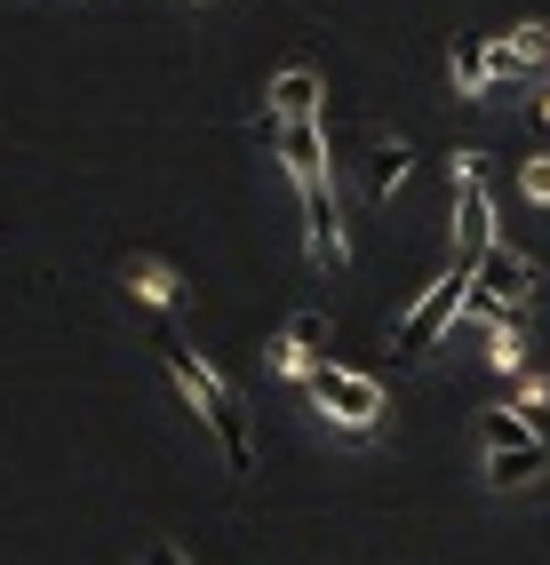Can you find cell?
<instances>
[{"mask_svg": "<svg viewBox=\"0 0 550 565\" xmlns=\"http://www.w3.org/2000/svg\"><path fill=\"white\" fill-rule=\"evenodd\" d=\"M160 359H168V374H176V391L183 398H192V414H200V423H208V438L215 446H224V462H232V478H247L255 470V430H247V398L224 383V374H215L192 343H176V334H168V343H160Z\"/></svg>", "mask_w": 550, "mask_h": 565, "instance_id": "6da1fadb", "label": "cell"}, {"mask_svg": "<svg viewBox=\"0 0 550 565\" xmlns=\"http://www.w3.org/2000/svg\"><path fill=\"white\" fill-rule=\"evenodd\" d=\"M304 398L336 423L343 438H367V430H383V414H391V398H383V383L376 374H359V366H336V359H319L311 374H304Z\"/></svg>", "mask_w": 550, "mask_h": 565, "instance_id": "7a4b0ae2", "label": "cell"}, {"mask_svg": "<svg viewBox=\"0 0 550 565\" xmlns=\"http://www.w3.org/2000/svg\"><path fill=\"white\" fill-rule=\"evenodd\" d=\"M447 200H455V223H447V263H479L495 247V183H487V152H455L447 160Z\"/></svg>", "mask_w": 550, "mask_h": 565, "instance_id": "3957f363", "label": "cell"}, {"mask_svg": "<svg viewBox=\"0 0 550 565\" xmlns=\"http://www.w3.org/2000/svg\"><path fill=\"white\" fill-rule=\"evenodd\" d=\"M463 303H470V263H447L415 303H408V319L391 327V359H423V351H438V334H447L455 319H463Z\"/></svg>", "mask_w": 550, "mask_h": 565, "instance_id": "277c9868", "label": "cell"}, {"mask_svg": "<svg viewBox=\"0 0 550 565\" xmlns=\"http://www.w3.org/2000/svg\"><path fill=\"white\" fill-rule=\"evenodd\" d=\"M296 200H304V247L319 271H343L351 263V239H343V207H336V183H327V168L296 175Z\"/></svg>", "mask_w": 550, "mask_h": 565, "instance_id": "5b68a950", "label": "cell"}, {"mask_svg": "<svg viewBox=\"0 0 550 565\" xmlns=\"http://www.w3.org/2000/svg\"><path fill=\"white\" fill-rule=\"evenodd\" d=\"M470 279H479V295H495V303H510V311H527L535 303V287H542V271H535V255H519V247H487L479 263H470Z\"/></svg>", "mask_w": 550, "mask_h": 565, "instance_id": "8992f818", "label": "cell"}, {"mask_svg": "<svg viewBox=\"0 0 550 565\" xmlns=\"http://www.w3.org/2000/svg\"><path fill=\"white\" fill-rule=\"evenodd\" d=\"M319 359H327V311H296L272 334V374H287V383H304Z\"/></svg>", "mask_w": 550, "mask_h": 565, "instance_id": "52a82bcc", "label": "cell"}, {"mask_svg": "<svg viewBox=\"0 0 550 565\" xmlns=\"http://www.w3.org/2000/svg\"><path fill=\"white\" fill-rule=\"evenodd\" d=\"M487 56H495V81H510V72H542L550 64V24L503 32V41H487Z\"/></svg>", "mask_w": 550, "mask_h": 565, "instance_id": "ba28073f", "label": "cell"}, {"mask_svg": "<svg viewBox=\"0 0 550 565\" xmlns=\"http://www.w3.org/2000/svg\"><path fill=\"white\" fill-rule=\"evenodd\" d=\"M550 470V446L535 438V446H487V486H503V494H510V486H535Z\"/></svg>", "mask_w": 550, "mask_h": 565, "instance_id": "9c48e42d", "label": "cell"}, {"mask_svg": "<svg viewBox=\"0 0 550 565\" xmlns=\"http://www.w3.org/2000/svg\"><path fill=\"white\" fill-rule=\"evenodd\" d=\"M128 295H136L144 311H176V303H183V279L168 271L160 255H136V263H128Z\"/></svg>", "mask_w": 550, "mask_h": 565, "instance_id": "30bf717a", "label": "cell"}, {"mask_svg": "<svg viewBox=\"0 0 550 565\" xmlns=\"http://www.w3.org/2000/svg\"><path fill=\"white\" fill-rule=\"evenodd\" d=\"M264 104L279 111V120H319V72H304V64H287L279 81L264 88Z\"/></svg>", "mask_w": 550, "mask_h": 565, "instance_id": "8fae6325", "label": "cell"}, {"mask_svg": "<svg viewBox=\"0 0 550 565\" xmlns=\"http://www.w3.org/2000/svg\"><path fill=\"white\" fill-rule=\"evenodd\" d=\"M447 81H455V96L479 104V96L495 88V56H487V41H463V49H455V64H447Z\"/></svg>", "mask_w": 550, "mask_h": 565, "instance_id": "7c38bea8", "label": "cell"}, {"mask_svg": "<svg viewBox=\"0 0 550 565\" xmlns=\"http://www.w3.org/2000/svg\"><path fill=\"white\" fill-rule=\"evenodd\" d=\"M487 366H495V374H519V366H527V319L487 327Z\"/></svg>", "mask_w": 550, "mask_h": 565, "instance_id": "4fadbf2b", "label": "cell"}, {"mask_svg": "<svg viewBox=\"0 0 550 565\" xmlns=\"http://www.w3.org/2000/svg\"><path fill=\"white\" fill-rule=\"evenodd\" d=\"M479 438H487V446H535V423H527L519 406H487V414H479Z\"/></svg>", "mask_w": 550, "mask_h": 565, "instance_id": "5bb4252c", "label": "cell"}, {"mask_svg": "<svg viewBox=\"0 0 550 565\" xmlns=\"http://www.w3.org/2000/svg\"><path fill=\"white\" fill-rule=\"evenodd\" d=\"M399 183H408V143H399V136H383V143H376V192L391 200Z\"/></svg>", "mask_w": 550, "mask_h": 565, "instance_id": "9a60e30c", "label": "cell"}, {"mask_svg": "<svg viewBox=\"0 0 550 565\" xmlns=\"http://www.w3.org/2000/svg\"><path fill=\"white\" fill-rule=\"evenodd\" d=\"M519 192H527L535 207H550V152H535V160L519 168Z\"/></svg>", "mask_w": 550, "mask_h": 565, "instance_id": "2e32d148", "label": "cell"}, {"mask_svg": "<svg viewBox=\"0 0 550 565\" xmlns=\"http://www.w3.org/2000/svg\"><path fill=\"white\" fill-rule=\"evenodd\" d=\"M136 565H183V550H176V542H160V550H144Z\"/></svg>", "mask_w": 550, "mask_h": 565, "instance_id": "e0dca14e", "label": "cell"}, {"mask_svg": "<svg viewBox=\"0 0 550 565\" xmlns=\"http://www.w3.org/2000/svg\"><path fill=\"white\" fill-rule=\"evenodd\" d=\"M192 9H208V0H192Z\"/></svg>", "mask_w": 550, "mask_h": 565, "instance_id": "ac0fdd59", "label": "cell"}]
</instances>
